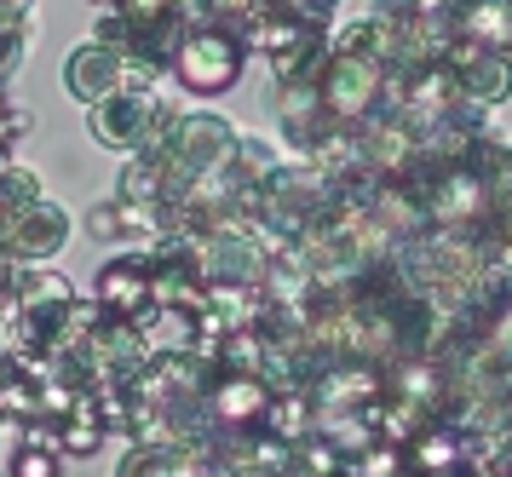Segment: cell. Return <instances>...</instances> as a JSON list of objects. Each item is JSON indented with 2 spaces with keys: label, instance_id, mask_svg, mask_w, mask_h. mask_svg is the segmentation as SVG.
<instances>
[{
  "label": "cell",
  "instance_id": "cell-15",
  "mask_svg": "<svg viewBox=\"0 0 512 477\" xmlns=\"http://www.w3.org/2000/svg\"><path fill=\"white\" fill-rule=\"evenodd\" d=\"M6 477H64V455H52V449H12Z\"/></svg>",
  "mask_w": 512,
  "mask_h": 477
},
{
  "label": "cell",
  "instance_id": "cell-18",
  "mask_svg": "<svg viewBox=\"0 0 512 477\" xmlns=\"http://www.w3.org/2000/svg\"><path fill=\"white\" fill-rule=\"evenodd\" d=\"M18 449H52V455H58V426H52V420H29V426H18Z\"/></svg>",
  "mask_w": 512,
  "mask_h": 477
},
{
  "label": "cell",
  "instance_id": "cell-3",
  "mask_svg": "<svg viewBox=\"0 0 512 477\" xmlns=\"http://www.w3.org/2000/svg\"><path fill=\"white\" fill-rule=\"evenodd\" d=\"M277 391L265 386L259 374H219L202 397V414L213 420V432H259L265 409H271Z\"/></svg>",
  "mask_w": 512,
  "mask_h": 477
},
{
  "label": "cell",
  "instance_id": "cell-20",
  "mask_svg": "<svg viewBox=\"0 0 512 477\" xmlns=\"http://www.w3.org/2000/svg\"><path fill=\"white\" fill-rule=\"evenodd\" d=\"M466 477H512V472H507V466H472Z\"/></svg>",
  "mask_w": 512,
  "mask_h": 477
},
{
  "label": "cell",
  "instance_id": "cell-7",
  "mask_svg": "<svg viewBox=\"0 0 512 477\" xmlns=\"http://www.w3.org/2000/svg\"><path fill=\"white\" fill-rule=\"evenodd\" d=\"M167 98H139V92H110L104 104H93V138L110 150H139L150 121Z\"/></svg>",
  "mask_w": 512,
  "mask_h": 477
},
{
  "label": "cell",
  "instance_id": "cell-4",
  "mask_svg": "<svg viewBox=\"0 0 512 477\" xmlns=\"http://www.w3.org/2000/svg\"><path fill=\"white\" fill-rule=\"evenodd\" d=\"M403 472L409 477H466L472 472V443L449 420H420V432L403 443Z\"/></svg>",
  "mask_w": 512,
  "mask_h": 477
},
{
  "label": "cell",
  "instance_id": "cell-8",
  "mask_svg": "<svg viewBox=\"0 0 512 477\" xmlns=\"http://www.w3.org/2000/svg\"><path fill=\"white\" fill-rule=\"evenodd\" d=\"M64 87H70L87 110H93V104H104V98L121 87V52L87 41L81 52H70V64H64Z\"/></svg>",
  "mask_w": 512,
  "mask_h": 477
},
{
  "label": "cell",
  "instance_id": "cell-14",
  "mask_svg": "<svg viewBox=\"0 0 512 477\" xmlns=\"http://www.w3.org/2000/svg\"><path fill=\"white\" fill-rule=\"evenodd\" d=\"M294 460H300V466H305L311 477H346V455H340V449H334V443H328L323 432L305 437L300 449H294Z\"/></svg>",
  "mask_w": 512,
  "mask_h": 477
},
{
  "label": "cell",
  "instance_id": "cell-10",
  "mask_svg": "<svg viewBox=\"0 0 512 477\" xmlns=\"http://www.w3.org/2000/svg\"><path fill=\"white\" fill-rule=\"evenodd\" d=\"M104 449V414H98V397L93 391H81L75 397V409L58 420V455H75V460H87Z\"/></svg>",
  "mask_w": 512,
  "mask_h": 477
},
{
  "label": "cell",
  "instance_id": "cell-11",
  "mask_svg": "<svg viewBox=\"0 0 512 477\" xmlns=\"http://www.w3.org/2000/svg\"><path fill=\"white\" fill-rule=\"evenodd\" d=\"M265 357H271V340L259 328H231L213 351V368L219 374H265Z\"/></svg>",
  "mask_w": 512,
  "mask_h": 477
},
{
  "label": "cell",
  "instance_id": "cell-17",
  "mask_svg": "<svg viewBox=\"0 0 512 477\" xmlns=\"http://www.w3.org/2000/svg\"><path fill=\"white\" fill-rule=\"evenodd\" d=\"M271 12H288V18H300V23H317V29H328V18L340 12V0H271Z\"/></svg>",
  "mask_w": 512,
  "mask_h": 477
},
{
  "label": "cell",
  "instance_id": "cell-12",
  "mask_svg": "<svg viewBox=\"0 0 512 477\" xmlns=\"http://www.w3.org/2000/svg\"><path fill=\"white\" fill-rule=\"evenodd\" d=\"M75 299V288L64 276L52 271H18V311H35V317H47V311H64Z\"/></svg>",
  "mask_w": 512,
  "mask_h": 477
},
{
  "label": "cell",
  "instance_id": "cell-21",
  "mask_svg": "<svg viewBox=\"0 0 512 477\" xmlns=\"http://www.w3.org/2000/svg\"><path fill=\"white\" fill-rule=\"evenodd\" d=\"M277 477H311V472H305L300 460H288V466H282V472H277Z\"/></svg>",
  "mask_w": 512,
  "mask_h": 477
},
{
  "label": "cell",
  "instance_id": "cell-19",
  "mask_svg": "<svg viewBox=\"0 0 512 477\" xmlns=\"http://www.w3.org/2000/svg\"><path fill=\"white\" fill-rule=\"evenodd\" d=\"M87 225H93V236H98V242H121V225H116V202L93 207V219H87Z\"/></svg>",
  "mask_w": 512,
  "mask_h": 477
},
{
  "label": "cell",
  "instance_id": "cell-6",
  "mask_svg": "<svg viewBox=\"0 0 512 477\" xmlns=\"http://www.w3.org/2000/svg\"><path fill=\"white\" fill-rule=\"evenodd\" d=\"M93 299L104 305V317L110 322H133L144 317L156 294H150V265H144V253H127V259H110L104 271L93 276Z\"/></svg>",
  "mask_w": 512,
  "mask_h": 477
},
{
  "label": "cell",
  "instance_id": "cell-1",
  "mask_svg": "<svg viewBox=\"0 0 512 477\" xmlns=\"http://www.w3.org/2000/svg\"><path fill=\"white\" fill-rule=\"evenodd\" d=\"M242 64H248L242 35L225 23H202V29H185V41L173 52V81L196 98H219L242 81Z\"/></svg>",
  "mask_w": 512,
  "mask_h": 477
},
{
  "label": "cell",
  "instance_id": "cell-13",
  "mask_svg": "<svg viewBox=\"0 0 512 477\" xmlns=\"http://www.w3.org/2000/svg\"><path fill=\"white\" fill-rule=\"evenodd\" d=\"M346 477H409L403 472V443L374 437L369 449H357V455L346 460Z\"/></svg>",
  "mask_w": 512,
  "mask_h": 477
},
{
  "label": "cell",
  "instance_id": "cell-2",
  "mask_svg": "<svg viewBox=\"0 0 512 477\" xmlns=\"http://www.w3.org/2000/svg\"><path fill=\"white\" fill-rule=\"evenodd\" d=\"M438 64L455 75L461 98H466V104H478V110H489V104H507V98H512V58H507V52H489V46L455 35V41L443 46Z\"/></svg>",
  "mask_w": 512,
  "mask_h": 477
},
{
  "label": "cell",
  "instance_id": "cell-5",
  "mask_svg": "<svg viewBox=\"0 0 512 477\" xmlns=\"http://www.w3.org/2000/svg\"><path fill=\"white\" fill-rule=\"evenodd\" d=\"M64 242H70V213H64L58 202H35V207H24V213L6 225L0 253L18 259V265H47Z\"/></svg>",
  "mask_w": 512,
  "mask_h": 477
},
{
  "label": "cell",
  "instance_id": "cell-9",
  "mask_svg": "<svg viewBox=\"0 0 512 477\" xmlns=\"http://www.w3.org/2000/svg\"><path fill=\"white\" fill-rule=\"evenodd\" d=\"M311 426H317V403H311V391H277L259 432L277 437V443H288V449H300L305 437H311Z\"/></svg>",
  "mask_w": 512,
  "mask_h": 477
},
{
  "label": "cell",
  "instance_id": "cell-22",
  "mask_svg": "<svg viewBox=\"0 0 512 477\" xmlns=\"http://www.w3.org/2000/svg\"><path fill=\"white\" fill-rule=\"evenodd\" d=\"M6 110H12V104H6V87H0V115H6Z\"/></svg>",
  "mask_w": 512,
  "mask_h": 477
},
{
  "label": "cell",
  "instance_id": "cell-16",
  "mask_svg": "<svg viewBox=\"0 0 512 477\" xmlns=\"http://www.w3.org/2000/svg\"><path fill=\"white\" fill-rule=\"evenodd\" d=\"M93 41L110 46V52H127V41H133V23L121 18L116 6H104V12H98V23H93Z\"/></svg>",
  "mask_w": 512,
  "mask_h": 477
}]
</instances>
